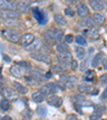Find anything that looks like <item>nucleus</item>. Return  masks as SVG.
I'll use <instances>...</instances> for the list:
<instances>
[{
    "mask_svg": "<svg viewBox=\"0 0 107 120\" xmlns=\"http://www.w3.org/2000/svg\"><path fill=\"white\" fill-rule=\"evenodd\" d=\"M11 109V103H10L9 99L7 98H3L1 101H0V109L2 112H8Z\"/></svg>",
    "mask_w": 107,
    "mask_h": 120,
    "instance_id": "nucleus-30",
    "label": "nucleus"
},
{
    "mask_svg": "<svg viewBox=\"0 0 107 120\" xmlns=\"http://www.w3.org/2000/svg\"><path fill=\"white\" fill-rule=\"evenodd\" d=\"M64 15L68 16V17H74L75 11H74L72 8H65V9H64Z\"/></svg>",
    "mask_w": 107,
    "mask_h": 120,
    "instance_id": "nucleus-35",
    "label": "nucleus"
},
{
    "mask_svg": "<svg viewBox=\"0 0 107 120\" xmlns=\"http://www.w3.org/2000/svg\"><path fill=\"white\" fill-rule=\"evenodd\" d=\"M30 56L32 57L33 60L38 62H41V63H44V64H51V56L49 54L45 52H42V51H37V52H32L30 54Z\"/></svg>",
    "mask_w": 107,
    "mask_h": 120,
    "instance_id": "nucleus-2",
    "label": "nucleus"
},
{
    "mask_svg": "<svg viewBox=\"0 0 107 120\" xmlns=\"http://www.w3.org/2000/svg\"><path fill=\"white\" fill-rule=\"evenodd\" d=\"M102 66L105 70H107V57H104L102 61Z\"/></svg>",
    "mask_w": 107,
    "mask_h": 120,
    "instance_id": "nucleus-44",
    "label": "nucleus"
},
{
    "mask_svg": "<svg viewBox=\"0 0 107 120\" xmlns=\"http://www.w3.org/2000/svg\"><path fill=\"white\" fill-rule=\"evenodd\" d=\"M31 98L35 103H41V102H43L44 100H45V95H44L41 90H38V91H34V93L32 94Z\"/></svg>",
    "mask_w": 107,
    "mask_h": 120,
    "instance_id": "nucleus-26",
    "label": "nucleus"
},
{
    "mask_svg": "<svg viewBox=\"0 0 107 120\" xmlns=\"http://www.w3.org/2000/svg\"><path fill=\"white\" fill-rule=\"evenodd\" d=\"M0 18H2V15H1V10H0Z\"/></svg>",
    "mask_w": 107,
    "mask_h": 120,
    "instance_id": "nucleus-50",
    "label": "nucleus"
},
{
    "mask_svg": "<svg viewBox=\"0 0 107 120\" xmlns=\"http://www.w3.org/2000/svg\"><path fill=\"white\" fill-rule=\"evenodd\" d=\"M17 65L21 66V67H24L26 69V70H28V69H30L31 68V64L29 63V62H26V61H23V62H17Z\"/></svg>",
    "mask_w": 107,
    "mask_h": 120,
    "instance_id": "nucleus-38",
    "label": "nucleus"
},
{
    "mask_svg": "<svg viewBox=\"0 0 107 120\" xmlns=\"http://www.w3.org/2000/svg\"><path fill=\"white\" fill-rule=\"evenodd\" d=\"M2 35L11 43H18L21 39V32L14 28H7L2 30Z\"/></svg>",
    "mask_w": 107,
    "mask_h": 120,
    "instance_id": "nucleus-1",
    "label": "nucleus"
},
{
    "mask_svg": "<svg viewBox=\"0 0 107 120\" xmlns=\"http://www.w3.org/2000/svg\"><path fill=\"white\" fill-rule=\"evenodd\" d=\"M89 13H90V11H89V7L85 2L80 1V2H78L77 4H76V14L79 16L80 18H82V17H87V16L89 15Z\"/></svg>",
    "mask_w": 107,
    "mask_h": 120,
    "instance_id": "nucleus-8",
    "label": "nucleus"
},
{
    "mask_svg": "<svg viewBox=\"0 0 107 120\" xmlns=\"http://www.w3.org/2000/svg\"><path fill=\"white\" fill-rule=\"evenodd\" d=\"M87 35H88L89 37L91 39H98V37H100V32H98V29L96 27H91L89 28L88 30H87Z\"/></svg>",
    "mask_w": 107,
    "mask_h": 120,
    "instance_id": "nucleus-24",
    "label": "nucleus"
},
{
    "mask_svg": "<svg viewBox=\"0 0 107 120\" xmlns=\"http://www.w3.org/2000/svg\"><path fill=\"white\" fill-rule=\"evenodd\" d=\"M3 59H5V62H7V63H10V62H11V59H10L8 55H3Z\"/></svg>",
    "mask_w": 107,
    "mask_h": 120,
    "instance_id": "nucleus-47",
    "label": "nucleus"
},
{
    "mask_svg": "<svg viewBox=\"0 0 107 120\" xmlns=\"http://www.w3.org/2000/svg\"><path fill=\"white\" fill-rule=\"evenodd\" d=\"M1 94H2L3 97L7 98V99H9V100L16 99L17 96H18L17 91H16L15 89L11 88V87H3V88L1 89Z\"/></svg>",
    "mask_w": 107,
    "mask_h": 120,
    "instance_id": "nucleus-14",
    "label": "nucleus"
},
{
    "mask_svg": "<svg viewBox=\"0 0 107 120\" xmlns=\"http://www.w3.org/2000/svg\"><path fill=\"white\" fill-rule=\"evenodd\" d=\"M100 82L102 85H107V72L103 73V75L100 77Z\"/></svg>",
    "mask_w": 107,
    "mask_h": 120,
    "instance_id": "nucleus-39",
    "label": "nucleus"
},
{
    "mask_svg": "<svg viewBox=\"0 0 107 120\" xmlns=\"http://www.w3.org/2000/svg\"><path fill=\"white\" fill-rule=\"evenodd\" d=\"M63 1H66V2H70L71 3V0H63Z\"/></svg>",
    "mask_w": 107,
    "mask_h": 120,
    "instance_id": "nucleus-49",
    "label": "nucleus"
},
{
    "mask_svg": "<svg viewBox=\"0 0 107 120\" xmlns=\"http://www.w3.org/2000/svg\"><path fill=\"white\" fill-rule=\"evenodd\" d=\"M37 114L40 117H46L47 116V109L44 105H39L37 107Z\"/></svg>",
    "mask_w": 107,
    "mask_h": 120,
    "instance_id": "nucleus-32",
    "label": "nucleus"
},
{
    "mask_svg": "<svg viewBox=\"0 0 107 120\" xmlns=\"http://www.w3.org/2000/svg\"><path fill=\"white\" fill-rule=\"evenodd\" d=\"M75 54L77 56L78 60L82 61V60L86 57V54H87V51L82 46H76L75 47Z\"/></svg>",
    "mask_w": 107,
    "mask_h": 120,
    "instance_id": "nucleus-25",
    "label": "nucleus"
},
{
    "mask_svg": "<svg viewBox=\"0 0 107 120\" xmlns=\"http://www.w3.org/2000/svg\"><path fill=\"white\" fill-rule=\"evenodd\" d=\"M1 15L4 19H17L21 13L17 10H5V11H1Z\"/></svg>",
    "mask_w": 107,
    "mask_h": 120,
    "instance_id": "nucleus-13",
    "label": "nucleus"
},
{
    "mask_svg": "<svg viewBox=\"0 0 107 120\" xmlns=\"http://www.w3.org/2000/svg\"><path fill=\"white\" fill-rule=\"evenodd\" d=\"M42 46H43V44H42L41 39H40V38H35L29 46L25 47V49H26V51L32 53V52H37V51H39V49H41Z\"/></svg>",
    "mask_w": 107,
    "mask_h": 120,
    "instance_id": "nucleus-10",
    "label": "nucleus"
},
{
    "mask_svg": "<svg viewBox=\"0 0 107 120\" xmlns=\"http://www.w3.org/2000/svg\"><path fill=\"white\" fill-rule=\"evenodd\" d=\"M68 120H78L77 116L76 115H73V114H70V115H68Z\"/></svg>",
    "mask_w": 107,
    "mask_h": 120,
    "instance_id": "nucleus-42",
    "label": "nucleus"
},
{
    "mask_svg": "<svg viewBox=\"0 0 107 120\" xmlns=\"http://www.w3.org/2000/svg\"><path fill=\"white\" fill-rule=\"evenodd\" d=\"M88 3L94 12H102L106 9L105 0H88Z\"/></svg>",
    "mask_w": 107,
    "mask_h": 120,
    "instance_id": "nucleus-5",
    "label": "nucleus"
},
{
    "mask_svg": "<svg viewBox=\"0 0 107 120\" xmlns=\"http://www.w3.org/2000/svg\"><path fill=\"white\" fill-rule=\"evenodd\" d=\"M46 100H47L48 104L51 105V106H55V107H60L63 104V99L56 95H50Z\"/></svg>",
    "mask_w": 107,
    "mask_h": 120,
    "instance_id": "nucleus-11",
    "label": "nucleus"
},
{
    "mask_svg": "<svg viewBox=\"0 0 107 120\" xmlns=\"http://www.w3.org/2000/svg\"><path fill=\"white\" fill-rule=\"evenodd\" d=\"M34 39H35V37H34V35L32 33H25L23 36L21 37V39H19V44H21V46H24V47H27Z\"/></svg>",
    "mask_w": 107,
    "mask_h": 120,
    "instance_id": "nucleus-17",
    "label": "nucleus"
},
{
    "mask_svg": "<svg viewBox=\"0 0 107 120\" xmlns=\"http://www.w3.org/2000/svg\"><path fill=\"white\" fill-rule=\"evenodd\" d=\"M0 10H16V2L10 1V0H0Z\"/></svg>",
    "mask_w": 107,
    "mask_h": 120,
    "instance_id": "nucleus-18",
    "label": "nucleus"
},
{
    "mask_svg": "<svg viewBox=\"0 0 107 120\" xmlns=\"http://www.w3.org/2000/svg\"><path fill=\"white\" fill-rule=\"evenodd\" d=\"M61 82H63L68 89H74L78 84V80L74 75H62Z\"/></svg>",
    "mask_w": 107,
    "mask_h": 120,
    "instance_id": "nucleus-4",
    "label": "nucleus"
},
{
    "mask_svg": "<svg viewBox=\"0 0 107 120\" xmlns=\"http://www.w3.org/2000/svg\"><path fill=\"white\" fill-rule=\"evenodd\" d=\"M95 79V71L93 69H87L84 75V80L86 82H92Z\"/></svg>",
    "mask_w": 107,
    "mask_h": 120,
    "instance_id": "nucleus-29",
    "label": "nucleus"
},
{
    "mask_svg": "<svg viewBox=\"0 0 107 120\" xmlns=\"http://www.w3.org/2000/svg\"><path fill=\"white\" fill-rule=\"evenodd\" d=\"M75 43L77 44L78 46H82V47H85V46H87L88 41H87L86 37H85L84 35H77V36L75 37Z\"/></svg>",
    "mask_w": 107,
    "mask_h": 120,
    "instance_id": "nucleus-31",
    "label": "nucleus"
},
{
    "mask_svg": "<svg viewBox=\"0 0 107 120\" xmlns=\"http://www.w3.org/2000/svg\"><path fill=\"white\" fill-rule=\"evenodd\" d=\"M101 98H102L103 100H106L107 99V85H106V87H105V89H104V91H103Z\"/></svg>",
    "mask_w": 107,
    "mask_h": 120,
    "instance_id": "nucleus-43",
    "label": "nucleus"
},
{
    "mask_svg": "<svg viewBox=\"0 0 107 120\" xmlns=\"http://www.w3.org/2000/svg\"><path fill=\"white\" fill-rule=\"evenodd\" d=\"M78 25L80 26L81 28H87V29H89V28L93 27V21H92L91 18H87V17H82L81 20L79 21V23Z\"/></svg>",
    "mask_w": 107,
    "mask_h": 120,
    "instance_id": "nucleus-28",
    "label": "nucleus"
},
{
    "mask_svg": "<svg viewBox=\"0 0 107 120\" xmlns=\"http://www.w3.org/2000/svg\"><path fill=\"white\" fill-rule=\"evenodd\" d=\"M1 120H13L10 116H3L2 118H1Z\"/></svg>",
    "mask_w": 107,
    "mask_h": 120,
    "instance_id": "nucleus-46",
    "label": "nucleus"
},
{
    "mask_svg": "<svg viewBox=\"0 0 107 120\" xmlns=\"http://www.w3.org/2000/svg\"><path fill=\"white\" fill-rule=\"evenodd\" d=\"M91 19L95 26H102V25H104L105 21H106L105 16L103 15L101 12H94L92 17H91Z\"/></svg>",
    "mask_w": 107,
    "mask_h": 120,
    "instance_id": "nucleus-16",
    "label": "nucleus"
},
{
    "mask_svg": "<svg viewBox=\"0 0 107 120\" xmlns=\"http://www.w3.org/2000/svg\"><path fill=\"white\" fill-rule=\"evenodd\" d=\"M78 90H79L80 94H89V95H92V96H96L98 94H100L98 88L91 86V85H87V84L78 85Z\"/></svg>",
    "mask_w": 107,
    "mask_h": 120,
    "instance_id": "nucleus-6",
    "label": "nucleus"
},
{
    "mask_svg": "<svg viewBox=\"0 0 107 120\" xmlns=\"http://www.w3.org/2000/svg\"><path fill=\"white\" fill-rule=\"evenodd\" d=\"M45 78H46V80L50 79V78H51V72H50V71H48L47 73H45Z\"/></svg>",
    "mask_w": 107,
    "mask_h": 120,
    "instance_id": "nucleus-45",
    "label": "nucleus"
},
{
    "mask_svg": "<svg viewBox=\"0 0 107 120\" xmlns=\"http://www.w3.org/2000/svg\"><path fill=\"white\" fill-rule=\"evenodd\" d=\"M26 69L24 67H21V66L19 65H13L11 68H10V72L13 75V77L17 78V79H21V78H24L26 75Z\"/></svg>",
    "mask_w": 107,
    "mask_h": 120,
    "instance_id": "nucleus-9",
    "label": "nucleus"
},
{
    "mask_svg": "<svg viewBox=\"0 0 107 120\" xmlns=\"http://www.w3.org/2000/svg\"><path fill=\"white\" fill-rule=\"evenodd\" d=\"M13 85H14V87H15L16 91L18 94H21V95H26V94L28 93V88L25 85H23V84L18 83V82H16V81H13Z\"/></svg>",
    "mask_w": 107,
    "mask_h": 120,
    "instance_id": "nucleus-27",
    "label": "nucleus"
},
{
    "mask_svg": "<svg viewBox=\"0 0 107 120\" xmlns=\"http://www.w3.org/2000/svg\"><path fill=\"white\" fill-rule=\"evenodd\" d=\"M70 67H71V69H72V70H76V69L78 68L77 61H76V60H74V59L72 60V62L70 63Z\"/></svg>",
    "mask_w": 107,
    "mask_h": 120,
    "instance_id": "nucleus-40",
    "label": "nucleus"
},
{
    "mask_svg": "<svg viewBox=\"0 0 107 120\" xmlns=\"http://www.w3.org/2000/svg\"><path fill=\"white\" fill-rule=\"evenodd\" d=\"M64 39V33L62 30H57V35H56V41L58 43H61L62 41Z\"/></svg>",
    "mask_w": 107,
    "mask_h": 120,
    "instance_id": "nucleus-34",
    "label": "nucleus"
},
{
    "mask_svg": "<svg viewBox=\"0 0 107 120\" xmlns=\"http://www.w3.org/2000/svg\"><path fill=\"white\" fill-rule=\"evenodd\" d=\"M29 75L31 78H33L34 80H37L38 82H40V83H42L43 81H45L46 80L45 75H43L42 72H39V71H37V70H30L29 71Z\"/></svg>",
    "mask_w": 107,
    "mask_h": 120,
    "instance_id": "nucleus-23",
    "label": "nucleus"
},
{
    "mask_svg": "<svg viewBox=\"0 0 107 120\" xmlns=\"http://www.w3.org/2000/svg\"><path fill=\"white\" fill-rule=\"evenodd\" d=\"M54 21L57 26L61 28H65L68 26V21H66V18H65V15L61 13H56L54 15Z\"/></svg>",
    "mask_w": 107,
    "mask_h": 120,
    "instance_id": "nucleus-15",
    "label": "nucleus"
},
{
    "mask_svg": "<svg viewBox=\"0 0 107 120\" xmlns=\"http://www.w3.org/2000/svg\"><path fill=\"white\" fill-rule=\"evenodd\" d=\"M33 15L35 17V19L38 20V22L42 23V25H44V23H46L48 21V18L46 17L45 13L43 11H41L39 8H34L33 9Z\"/></svg>",
    "mask_w": 107,
    "mask_h": 120,
    "instance_id": "nucleus-12",
    "label": "nucleus"
},
{
    "mask_svg": "<svg viewBox=\"0 0 107 120\" xmlns=\"http://www.w3.org/2000/svg\"><path fill=\"white\" fill-rule=\"evenodd\" d=\"M4 23L8 25V26H10V27H15L16 25H18L19 23V21L17 20V19H5Z\"/></svg>",
    "mask_w": 107,
    "mask_h": 120,
    "instance_id": "nucleus-36",
    "label": "nucleus"
},
{
    "mask_svg": "<svg viewBox=\"0 0 107 120\" xmlns=\"http://www.w3.org/2000/svg\"><path fill=\"white\" fill-rule=\"evenodd\" d=\"M58 60H59V62H62V63H64L65 65H70V63L72 62V60H73V55H72V53L71 52H66V53H62V54H58Z\"/></svg>",
    "mask_w": 107,
    "mask_h": 120,
    "instance_id": "nucleus-20",
    "label": "nucleus"
},
{
    "mask_svg": "<svg viewBox=\"0 0 107 120\" xmlns=\"http://www.w3.org/2000/svg\"><path fill=\"white\" fill-rule=\"evenodd\" d=\"M75 41V37H74V35L73 34H66L65 36H64V41H65L66 44H72L73 41Z\"/></svg>",
    "mask_w": 107,
    "mask_h": 120,
    "instance_id": "nucleus-37",
    "label": "nucleus"
},
{
    "mask_svg": "<svg viewBox=\"0 0 107 120\" xmlns=\"http://www.w3.org/2000/svg\"><path fill=\"white\" fill-rule=\"evenodd\" d=\"M16 10L19 13H28L30 11V5L26 1H19L16 2Z\"/></svg>",
    "mask_w": 107,
    "mask_h": 120,
    "instance_id": "nucleus-22",
    "label": "nucleus"
},
{
    "mask_svg": "<svg viewBox=\"0 0 107 120\" xmlns=\"http://www.w3.org/2000/svg\"><path fill=\"white\" fill-rule=\"evenodd\" d=\"M39 90H41L46 97V96L57 94L58 90H59V86H58V84H56V83H48V84H46V85L41 86Z\"/></svg>",
    "mask_w": 107,
    "mask_h": 120,
    "instance_id": "nucleus-3",
    "label": "nucleus"
},
{
    "mask_svg": "<svg viewBox=\"0 0 107 120\" xmlns=\"http://www.w3.org/2000/svg\"><path fill=\"white\" fill-rule=\"evenodd\" d=\"M56 51H57L58 54H62V53L70 52V47H68V44H66L65 41L58 43L57 46H56Z\"/></svg>",
    "mask_w": 107,
    "mask_h": 120,
    "instance_id": "nucleus-21",
    "label": "nucleus"
},
{
    "mask_svg": "<svg viewBox=\"0 0 107 120\" xmlns=\"http://www.w3.org/2000/svg\"><path fill=\"white\" fill-rule=\"evenodd\" d=\"M105 3H106V9H107V0H105Z\"/></svg>",
    "mask_w": 107,
    "mask_h": 120,
    "instance_id": "nucleus-51",
    "label": "nucleus"
},
{
    "mask_svg": "<svg viewBox=\"0 0 107 120\" xmlns=\"http://www.w3.org/2000/svg\"><path fill=\"white\" fill-rule=\"evenodd\" d=\"M25 80H26V82H27V84L31 85V86H38V85H40V82H38L37 80H34L33 78H31L30 75L29 77H25Z\"/></svg>",
    "mask_w": 107,
    "mask_h": 120,
    "instance_id": "nucleus-33",
    "label": "nucleus"
},
{
    "mask_svg": "<svg viewBox=\"0 0 107 120\" xmlns=\"http://www.w3.org/2000/svg\"><path fill=\"white\" fill-rule=\"evenodd\" d=\"M104 57H105V55H104V53H103V52L96 53V54L93 56V59L91 60V67L92 68L98 67V65H101V64H102V61H103V59H104Z\"/></svg>",
    "mask_w": 107,
    "mask_h": 120,
    "instance_id": "nucleus-19",
    "label": "nucleus"
},
{
    "mask_svg": "<svg viewBox=\"0 0 107 120\" xmlns=\"http://www.w3.org/2000/svg\"><path fill=\"white\" fill-rule=\"evenodd\" d=\"M78 2H80V0H71V3H76L77 4Z\"/></svg>",
    "mask_w": 107,
    "mask_h": 120,
    "instance_id": "nucleus-48",
    "label": "nucleus"
},
{
    "mask_svg": "<svg viewBox=\"0 0 107 120\" xmlns=\"http://www.w3.org/2000/svg\"><path fill=\"white\" fill-rule=\"evenodd\" d=\"M56 35H57V29L55 28H50L47 31L44 33V38L47 41V44L49 45H54V44H57L56 41Z\"/></svg>",
    "mask_w": 107,
    "mask_h": 120,
    "instance_id": "nucleus-7",
    "label": "nucleus"
},
{
    "mask_svg": "<svg viewBox=\"0 0 107 120\" xmlns=\"http://www.w3.org/2000/svg\"><path fill=\"white\" fill-rule=\"evenodd\" d=\"M101 117H102V115H100V114H98L96 112H94V113L90 116V120H101Z\"/></svg>",
    "mask_w": 107,
    "mask_h": 120,
    "instance_id": "nucleus-41",
    "label": "nucleus"
}]
</instances>
